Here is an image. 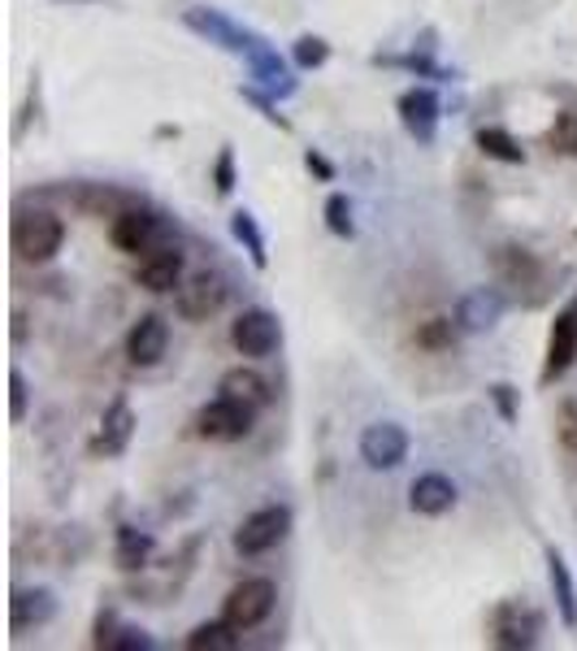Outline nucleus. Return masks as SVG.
Masks as SVG:
<instances>
[{"mask_svg": "<svg viewBox=\"0 0 577 651\" xmlns=\"http://www.w3.org/2000/svg\"><path fill=\"white\" fill-rule=\"evenodd\" d=\"M304 165H308V170H313L322 183H335V165H330V161H326L317 148H308V152H304Z\"/></svg>", "mask_w": 577, "mask_h": 651, "instance_id": "obj_38", "label": "nucleus"}, {"mask_svg": "<svg viewBox=\"0 0 577 651\" xmlns=\"http://www.w3.org/2000/svg\"><path fill=\"white\" fill-rule=\"evenodd\" d=\"M226 295H230V287L217 270H196L192 279H183V287L174 291V308H178L183 322H209L226 304Z\"/></svg>", "mask_w": 577, "mask_h": 651, "instance_id": "obj_6", "label": "nucleus"}, {"mask_svg": "<svg viewBox=\"0 0 577 651\" xmlns=\"http://www.w3.org/2000/svg\"><path fill=\"white\" fill-rule=\"evenodd\" d=\"M217 391H221V395H235V400H243V404H252L257 413L274 404V387H270V378H265V373H257V369H248V365L226 369Z\"/></svg>", "mask_w": 577, "mask_h": 651, "instance_id": "obj_19", "label": "nucleus"}, {"mask_svg": "<svg viewBox=\"0 0 577 651\" xmlns=\"http://www.w3.org/2000/svg\"><path fill=\"white\" fill-rule=\"evenodd\" d=\"M252 422H257V409L252 404H243L235 395H217V400H209L200 409L196 431H200V438H209V443H235V438H243V434L252 431Z\"/></svg>", "mask_w": 577, "mask_h": 651, "instance_id": "obj_5", "label": "nucleus"}, {"mask_svg": "<svg viewBox=\"0 0 577 651\" xmlns=\"http://www.w3.org/2000/svg\"><path fill=\"white\" fill-rule=\"evenodd\" d=\"M547 148L560 156H577V113H556V122L547 131Z\"/></svg>", "mask_w": 577, "mask_h": 651, "instance_id": "obj_29", "label": "nucleus"}, {"mask_svg": "<svg viewBox=\"0 0 577 651\" xmlns=\"http://www.w3.org/2000/svg\"><path fill=\"white\" fill-rule=\"evenodd\" d=\"M118 634V612H100L96 617V634H91V648H109Z\"/></svg>", "mask_w": 577, "mask_h": 651, "instance_id": "obj_37", "label": "nucleus"}, {"mask_svg": "<svg viewBox=\"0 0 577 651\" xmlns=\"http://www.w3.org/2000/svg\"><path fill=\"white\" fill-rule=\"evenodd\" d=\"M291 57H295L300 70H322V66L330 62V44H326L322 35H300L295 48H291Z\"/></svg>", "mask_w": 577, "mask_h": 651, "instance_id": "obj_27", "label": "nucleus"}, {"mask_svg": "<svg viewBox=\"0 0 577 651\" xmlns=\"http://www.w3.org/2000/svg\"><path fill=\"white\" fill-rule=\"evenodd\" d=\"M538 634H543V617H538L534 608L500 604V608L491 612V639H496V648L525 651L538 643Z\"/></svg>", "mask_w": 577, "mask_h": 651, "instance_id": "obj_7", "label": "nucleus"}, {"mask_svg": "<svg viewBox=\"0 0 577 651\" xmlns=\"http://www.w3.org/2000/svg\"><path fill=\"white\" fill-rule=\"evenodd\" d=\"M239 96H243V100H252V105L261 109V118H265L270 127H279V131H291V122L283 118V113H279V105H274V100H265V96H261L257 87H239Z\"/></svg>", "mask_w": 577, "mask_h": 651, "instance_id": "obj_34", "label": "nucleus"}, {"mask_svg": "<svg viewBox=\"0 0 577 651\" xmlns=\"http://www.w3.org/2000/svg\"><path fill=\"white\" fill-rule=\"evenodd\" d=\"M577 357V308H565L552 326V339H547V365H543V382L560 378Z\"/></svg>", "mask_w": 577, "mask_h": 651, "instance_id": "obj_18", "label": "nucleus"}, {"mask_svg": "<svg viewBox=\"0 0 577 651\" xmlns=\"http://www.w3.org/2000/svg\"><path fill=\"white\" fill-rule=\"evenodd\" d=\"M361 460L369 469H395L409 460V431L400 422H373L361 434Z\"/></svg>", "mask_w": 577, "mask_h": 651, "instance_id": "obj_8", "label": "nucleus"}, {"mask_svg": "<svg viewBox=\"0 0 577 651\" xmlns=\"http://www.w3.org/2000/svg\"><path fill=\"white\" fill-rule=\"evenodd\" d=\"M556 431H560V443L577 452V400H565L560 413H556Z\"/></svg>", "mask_w": 577, "mask_h": 651, "instance_id": "obj_36", "label": "nucleus"}, {"mask_svg": "<svg viewBox=\"0 0 577 651\" xmlns=\"http://www.w3.org/2000/svg\"><path fill=\"white\" fill-rule=\"evenodd\" d=\"M291 534V508L287 504H265L252 517H243V525L235 530V552L239 556H265L274 552Z\"/></svg>", "mask_w": 577, "mask_h": 651, "instance_id": "obj_4", "label": "nucleus"}, {"mask_svg": "<svg viewBox=\"0 0 577 651\" xmlns=\"http://www.w3.org/2000/svg\"><path fill=\"white\" fill-rule=\"evenodd\" d=\"M13 339H18V344L26 339V317H22V313H13Z\"/></svg>", "mask_w": 577, "mask_h": 651, "instance_id": "obj_39", "label": "nucleus"}, {"mask_svg": "<svg viewBox=\"0 0 577 651\" xmlns=\"http://www.w3.org/2000/svg\"><path fill=\"white\" fill-rule=\"evenodd\" d=\"M478 148H482V156H491V161L525 165V148L516 144L504 127H482V131H478Z\"/></svg>", "mask_w": 577, "mask_h": 651, "instance_id": "obj_25", "label": "nucleus"}, {"mask_svg": "<svg viewBox=\"0 0 577 651\" xmlns=\"http://www.w3.org/2000/svg\"><path fill=\"white\" fill-rule=\"evenodd\" d=\"M26 417V378L18 369H9V422L18 426Z\"/></svg>", "mask_w": 577, "mask_h": 651, "instance_id": "obj_35", "label": "nucleus"}, {"mask_svg": "<svg viewBox=\"0 0 577 651\" xmlns=\"http://www.w3.org/2000/svg\"><path fill=\"white\" fill-rule=\"evenodd\" d=\"M491 404L500 409V417H504L508 426L521 417V391H516L512 382H496V387H491Z\"/></svg>", "mask_w": 577, "mask_h": 651, "instance_id": "obj_32", "label": "nucleus"}, {"mask_svg": "<svg viewBox=\"0 0 577 651\" xmlns=\"http://www.w3.org/2000/svg\"><path fill=\"white\" fill-rule=\"evenodd\" d=\"M118 565L127 569V574H135V569H144L148 556H152V534H144V530H135V525H122L118 530Z\"/></svg>", "mask_w": 577, "mask_h": 651, "instance_id": "obj_24", "label": "nucleus"}, {"mask_svg": "<svg viewBox=\"0 0 577 651\" xmlns=\"http://www.w3.org/2000/svg\"><path fill=\"white\" fill-rule=\"evenodd\" d=\"M456 335H460L456 317H431V322H422V326H417V348H426V352H443V348H451V344H456Z\"/></svg>", "mask_w": 577, "mask_h": 651, "instance_id": "obj_26", "label": "nucleus"}, {"mask_svg": "<svg viewBox=\"0 0 577 651\" xmlns=\"http://www.w3.org/2000/svg\"><path fill=\"white\" fill-rule=\"evenodd\" d=\"M131 434H135V413H131V404H127V400H113V404L105 409V417H100V431L91 438V456H118V452H127Z\"/></svg>", "mask_w": 577, "mask_h": 651, "instance_id": "obj_16", "label": "nucleus"}, {"mask_svg": "<svg viewBox=\"0 0 577 651\" xmlns=\"http://www.w3.org/2000/svg\"><path fill=\"white\" fill-rule=\"evenodd\" d=\"M409 504H413V512H422V517H443V512L456 508V482L447 474H422L409 487Z\"/></svg>", "mask_w": 577, "mask_h": 651, "instance_id": "obj_17", "label": "nucleus"}, {"mask_svg": "<svg viewBox=\"0 0 577 651\" xmlns=\"http://www.w3.org/2000/svg\"><path fill=\"white\" fill-rule=\"evenodd\" d=\"M547 582H552V595H556V612H560V626L577 630V582L569 574V561L547 547Z\"/></svg>", "mask_w": 577, "mask_h": 651, "instance_id": "obj_20", "label": "nucleus"}, {"mask_svg": "<svg viewBox=\"0 0 577 651\" xmlns=\"http://www.w3.org/2000/svg\"><path fill=\"white\" fill-rule=\"evenodd\" d=\"M183 270H187L183 252L174 243H161V248H148V257L140 261V270H135V283L144 291H152V295H165V291L183 287Z\"/></svg>", "mask_w": 577, "mask_h": 651, "instance_id": "obj_9", "label": "nucleus"}, {"mask_svg": "<svg viewBox=\"0 0 577 651\" xmlns=\"http://www.w3.org/2000/svg\"><path fill=\"white\" fill-rule=\"evenodd\" d=\"M326 230H330V235H339V239H352V235H357L352 205H348V196H344V192H335V196L326 200Z\"/></svg>", "mask_w": 577, "mask_h": 651, "instance_id": "obj_28", "label": "nucleus"}, {"mask_svg": "<svg viewBox=\"0 0 577 651\" xmlns=\"http://www.w3.org/2000/svg\"><path fill=\"white\" fill-rule=\"evenodd\" d=\"M395 109H400L404 131H409L417 144H434V135H438V96H434L431 87H409V91L395 100Z\"/></svg>", "mask_w": 577, "mask_h": 651, "instance_id": "obj_12", "label": "nucleus"}, {"mask_svg": "<svg viewBox=\"0 0 577 651\" xmlns=\"http://www.w3.org/2000/svg\"><path fill=\"white\" fill-rule=\"evenodd\" d=\"M239 634H243V630H235V626L221 617V621L196 626V630L183 639V648L187 651H230V648H239Z\"/></svg>", "mask_w": 577, "mask_h": 651, "instance_id": "obj_22", "label": "nucleus"}, {"mask_svg": "<svg viewBox=\"0 0 577 651\" xmlns=\"http://www.w3.org/2000/svg\"><path fill=\"white\" fill-rule=\"evenodd\" d=\"M451 317H456V326H460L465 335H482V330H491V326L504 317V295H500L496 287L465 291Z\"/></svg>", "mask_w": 577, "mask_h": 651, "instance_id": "obj_14", "label": "nucleus"}, {"mask_svg": "<svg viewBox=\"0 0 577 651\" xmlns=\"http://www.w3.org/2000/svg\"><path fill=\"white\" fill-rule=\"evenodd\" d=\"M9 243H13V257L18 261H31V265H44L62 252L66 243V221L48 209H18L13 226H9Z\"/></svg>", "mask_w": 577, "mask_h": 651, "instance_id": "obj_1", "label": "nucleus"}, {"mask_svg": "<svg viewBox=\"0 0 577 651\" xmlns=\"http://www.w3.org/2000/svg\"><path fill=\"white\" fill-rule=\"evenodd\" d=\"M230 230H235V239L248 248L252 265H257V270H265V265H270V252H265V235H261V226H257V214L235 209V214H230Z\"/></svg>", "mask_w": 577, "mask_h": 651, "instance_id": "obj_23", "label": "nucleus"}, {"mask_svg": "<svg viewBox=\"0 0 577 651\" xmlns=\"http://www.w3.org/2000/svg\"><path fill=\"white\" fill-rule=\"evenodd\" d=\"M152 648H156L152 634L140 630V626H122V630L113 634V643H109V651H152Z\"/></svg>", "mask_w": 577, "mask_h": 651, "instance_id": "obj_33", "label": "nucleus"}, {"mask_svg": "<svg viewBox=\"0 0 577 651\" xmlns=\"http://www.w3.org/2000/svg\"><path fill=\"white\" fill-rule=\"evenodd\" d=\"M279 604V586L270 578H243L226 599H221V617L235 626V630H257L261 621H270Z\"/></svg>", "mask_w": 577, "mask_h": 651, "instance_id": "obj_2", "label": "nucleus"}, {"mask_svg": "<svg viewBox=\"0 0 577 651\" xmlns=\"http://www.w3.org/2000/svg\"><path fill=\"white\" fill-rule=\"evenodd\" d=\"M74 205L83 209V214L91 217H118L127 205H135L127 192H118V187H105V183H83L78 192H74Z\"/></svg>", "mask_w": 577, "mask_h": 651, "instance_id": "obj_21", "label": "nucleus"}, {"mask_svg": "<svg viewBox=\"0 0 577 651\" xmlns=\"http://www.w3.org/2000/svg\"><path fill=\"white\" fill-rule=\"evenodd\" d=\"M496 265L508 270L512 279H525V274H534V270H538V265H534V257H530L525 248H500V252H496Z\"/></svg>", "mask_w": 577, "mask_h": 651, "instance_id": "obj_31", "label": "nucleus"}, {"mask_svg": "<svg viewBox=\"0 0 577 651\" xmlns=\"http://www.w3.org/2000/svg\"><path fill=\"white\" fill-rule=\"evenodd\" d=\"M214 187L217 196H230L235 192V148L221 144L217 148V161H214Z\"/></svg>", "mask_w": 577, "mask_h": 651, "instance_id": "obj_30", "label": "nucleus"}, {"mask_svg": "<svg viewBox=\"0 0 577 651\" xmlns=\"http://www.w3.org/2000/svg\"><path fill=\"white\" fill-rule=\"evenodd\" d=\"M183 22H187L196 35H205L209 44H217V48H226V53H235V57H248L252 31L235 26V22H230V18H221L217 9H183Z\"/></svg>", "mask_w": 577, "mask_h": 651, "instance_id": "obj_10", "label": "nucleus"}, {"mask_svg": "<svg viewBox=\"0 0 577 651\" xmlns=\"http://www.w3.org/2000/svg\"><path fill=\"white\" fill-rule=\"evenodd\" d=\"M230 344H235L239 357H248V361H265V357L279 352V344H283V326H279V317H274L270 308H243V313L230 322Z\"/></svg>", "mask_w": 577, "mask_h": 651, "instance_id": "obj_3", "label": "nucleus"}, {"mask_svg": "<svg viewBox=\"0 0 577 651\" xmlns=\"http://www.w3.org/2000/svg\"><path fill=\"white\" fill-rule=\"evenodd\" d=\"M165 348H170V326H165L161 313H144V317L127 330V361L140 365V369L161 365Z\"/></svg>", "mask_w": 577, "mask_h": 651, "instance_id": "obj_11", "label": "nucleus"}, {"mask_svg": "<svg viewBox=\"0 0 577 651\" xmlns=\"http://www.w3.org/2000/svg\"><path fill=\"white\" fill-rule=\"evenodd\" d=\"M156 214L144 209V205H127L118 217H109V239H113V248H122V252H148L152 243H156Z\"/></svg>", "mask_w": 577, "mask_h": 651, "instance_id": "obj_13", "label": "nucleus"}, {"mask_svg": "<svg viewBox=\"0 0 577 651\" xmlns=\"http://www.w3.org/2000/svg\"><path fill=\"white\" fill-rule=\"evenodd\" d=\"M53 612H57L53 590H44V586H35V590H13V599H9V630H13V634H26V630H35V626H48Z\"/></svg>", "mask_w": 577, "mask_h": 651, "instance_id": "obj_15", "label": "nucleus"}]
</instances>
